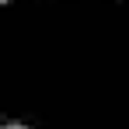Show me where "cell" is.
<instances>
[{"instance_id": "obj_1", "label": "cell", "mask_w": 129, "mask_h": 129, "mask_svg": "<svg viewBox=\"0 0 129 129\" xmlns=\"http://www.w3.org/2000/svg\"><path fill=\"white\" fill-rule=\"evenodd\" d=\"M4 129H28V126H18V122H7Z\"/></svg>"}]
</instances>
